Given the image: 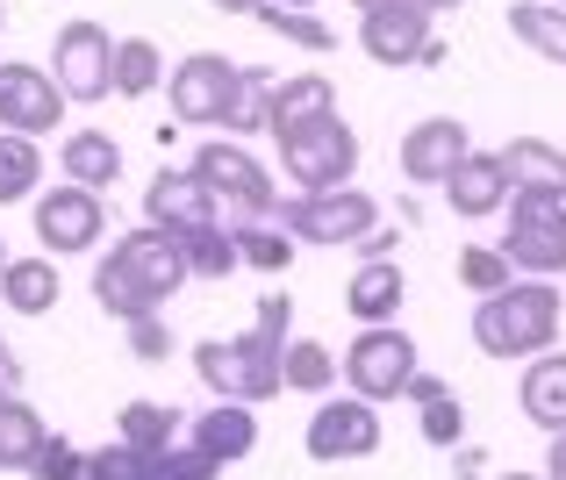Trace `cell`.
Instances as JSON below:
<instances>
[{
    "label": "cell",
    "mask_w": 566,
    "mask_h": 480,
    "mask_svg": "<svg viewBox=\"0 0 566 480\" xmlns=\"http://www.w3.org/2000/svg\"><path fill=\"white\" fill-rule=\"evenodd\" d=\"M287 337H294V302L287 294H259V323L244 337H208L193 344V373L216 401H273L287 387Z\"/></svg>",
    "instance_id": "obj_1"
},
{
    "label": "cell",
    "mask_w": 566,
    "mask_h": 480,
    "mask_svg": "<svg viewBox=\"0 0 566 480\" xmlns=\"http://www.w3.org/2000/svg\"><path fill=\"white\" fill-rule=\"evenodd\" d=\"M180 280H193V273H187L180 237L158 230V222H144V230H129L123 244L101 259V273H94V302L108 309V316L137 323V316H158V309L180 294Z\"/></svg>",
    "instance_id": "obj_2"
},
{
    "label": "cell",
    "mask_w": 566,
    "mask_h": 480,
    "mask_svg": "<svg viewBox=\"0 0 566 480\" xmlns=\"http://www.w3.org/2000/svg\"><path fill=\"white\" fill-rule=\"evenodd\" d=\"M265 65H222L216 51H193L172 72L166 101L180 129H265Z\"/></svg>",
    "instance_id": "obj_3"
},
{
    "label": "cell",
    "mask_w": 566,
    "mask_h": 480,
    "mask_svg": "<svg viewBox=\"0 0 566 480\" xmlns=\"http://www.w3.org/2000/svg\"><path fill=\"white\" fill-rule=\"evenodd\" d=\"M559 337V288L553 280H510L473 309V344L488 358H538Z\"/></svg>",
    "instance_id": "obj_4"
},
{
    "label": "cell",
    "mask_w": 566,
    "mask_h": 480,
    "mask_svg": "<svg viewBox=\"0 0 566 480\" xmlns=\"http://www.w3.org/2000/svg\"><path fill=\"white\" fill-rule=\"evenodd\" d=\"M187 173L201 179L208 201H216V216H230V222H265V216L280 208V194H273V179H265V165L251 158L244 144H230V137L201 144Z\"/></svg>",
    "instance_id": "obj_5"
},
{
    "label": "cell",
    "mask_w": 566,
    "mask_h": 480,
    "mask_svg": "<svg viewBox=\"0 0 566 480\" xmlns=\"http://www.w3.org/2000/svg\"><path fill=\"white\" fill-rule=\"evenodd\" d=\"M280 165H287V179L302 194H331V187H345V179L359 173V137H352L337 115H316V123H302V129L280 137Z\"/></svg>",
    "instance_id": "obj_6"
},
{
    "label": "cell",
    "mask_w": 566,
    "mask_h": 480,
    "mask_svg": "<svg viewBox=\"0 0 566 480\" xmlns=\"http://www.w3.org/2000/svg\"><path fill=\"white\" fill-rule=\"evenodd\" d=\"M502 251L531 280L566 273V201L559 194H510V237H502Z\"/></svg>",
    "instance_id": "obj_7"
},
{
    "label": "cell",
    "mask_w": 566,
    "mask_h": 480,
    "mask_svg": "<svg viewBox=\"0 0 566 480\" xmlns=\"http://www.w3.org/2000/svg\"><path fill=\"white\" fill-rule=\"evenodd\" d=\"M280 230H294L302 244H366L380 230V208L359 187H331V194H302L280 208Z\"/></svg>",
    "instance_id": "obj_8"
},
{
    "label": "cell",
    "mask_w": 566,
    "mask_h": 480,
    "mask_svg": "<svg viewBox=\"0 0 566 480\" xmlns=\"http://www.w3.org/2000/svg\"><path fill=\"white\" fill-rule=\"evenodd\" d=\"M345 380H352V395L359 401H395V395H409V380H416V344L401 337L395 323H380V330H359L352 337V352H345Z\"/></svg>",
    "instance_id": "obj_9"
},
{
    "label": "cell",
    "mask_w": 566,
    "mask_h": 480,
    "mask_svg": "<svg viewBox=\"0 0 566 480\" xmlns=\"http://www.w3.org/2000/svg\"><path fill=\"white\" fill-rule=\"evenodd\" d=\"M51 80L65 86V101H108L115 94V36L101 22H65L51 51Z\"/></svg>",
    "instance_id": "obj_10"
},
{
    "label": "cell",
    "mask_w": 566,
    "mask_h": 480,
    "mask_svg": "<svg viewBox=\"0 0 566 480\" xmlns=\"http://www.w3.org/2000/svg\"><path fill=\"white\" fill-rule=\"evenodd\" d=\"M308 459H323V467H337V459H374L380 452V416H374V401H359V395H337V401H323L316 416H308Z\"/></svg>",
    "instance_id": "obj_11"
},
{
    "label": "cell",
    "mask_w": 566,
    "mask_h": 480,
    "mask_svg": "<svg viewBox=\"0 0 566 480\" xmlns=\"http://www.w3.org/2000/svg\"><path fill=\"white\" fill-rule=\"evenodd\" d=\"M65 123V86L51 80L43 65H0V129L14 137H43V129Z\"/></svg>",
    "instance_id": "obj_12"
},
{
    "label": "cell",
    "mask_w": 566,
    "mask_h": 480,
    "mask_svg": "<svg viewBox=\"0 0 566 480\" xmlns=\"http://www.w3.org/2000/svg\"><path fill=\"white\" fill-rule=\"evenodd\" d=\"M101 230H108V208H101L94 187L65 179V187H51L36 201V244H51V251H94Z\"/></svg>",
    "instance_id": "obj_13"
},
{
    "label": "cell",
    "mask_w": 566,
    "mask_h": 480,
    "mask_svg": "<svg viewBox=\"0 0 566 480\" xmlns=\"http://www.w3.org/2000/svg\"><path fill=\"white\" fill-rule=\"evenodd\" d=\"M359 43L374 65H423L430 51V8H416V0H401V8H366L359 14Z\"/></svg>",
    "instance_id": "obj_14"
},
{
    "label": "cell",
    "mask_w": 566,
    "mask_h": 480,
    "mask_svg": "<svg viewBox=\"0 0 566 480\" xmlns=\"http://www.w3.org/2000/svg\"><path fill=\"white\" fill-rule=\"evenodd\" d=\"M459 158H473V137L452 115H430V123H416L401 137V179H416V187H444Z\"/></svg>",
    "instance_id": "obj_15"
},
{
    "label": "cell",
    "mask_w": 566,
    "mask_h": 480,
    "mask_svg": "<svg viewBox=\"0 0 566 480\" xmlns=\"http://www.w3.org/2000/svg\"><path fill=\"white\" fill-rule=\"evenodd\" d=\"M144 216H151L158 230H201V222H222L201 179H193V173H172V165H158V179L144 187Z\"/></svg>",
    "instance_id": "obj_16"
},
{
    "label": "cell",
    "mask_w": 566,
    "mask_h": 480,
    "mask_svg": "<svg viewBox=\"0 0 566 480\" xmlns=\"http://www.w3.org/2000/svg\"><path fill=\"white\" fill-rule=\"evenodd\" d=\"M316 115H337V86L323 72H294V80L265 86V137H287V129L316 123Z\"/></svg>",
    "instance_id": "obj_17"
},
{
    "label": "cell",
    "mask_w": 566,
    "mask_h": 480,
    "mask_svg": "<svg viewBox=\"0 0 566 480\" xmlns=\"http://www.w3.org/2000/svg\"><path fill=\"white\" fill-rule=\"evenodd\" d=\"M216 467H237V459L259 452V416H251V401H216L208 416H193V438Z\"/></svg>",
    "instance_id": "obj_18"
},
{
    "label": "cell",
    "mask_w": 566,
    "mask_h": 480,
    "mask_svg": "<svg viewBox=\"0 0 566 480\" xmlns=\"http://www.w3.org/2000/svg\"><path fill=\"white\" fill-rule=\"evenodd\" d=\"M444 201H452V216H495L502 201H510V173H502L495 152H473L452 165V179H444Z\"/></svg>",
    "instance_id": "obj_19"
},
{
    "label": "cell",
    "mask_w": 566,
    "mask_h": 480,
    "mask_svg": "<svg viewBox=\"0 0 566 480\" xmlns=\"http://www.w3.org/2000/svg\"><path fill=\"white\" fill-rule=\"evenodd\" d=\"M502 173H510V194H559L566 201V152H553L545 137H516L502 144Z\"/></svg>",
    "instance_id": "obj_20"
},
{
    "label": "cell",
    "mask_w": 566,
    "mask_h": 480,
    "mask_svg": "<svg viewBox=\"0 0 566 480\" xmlns=\"http://www.w3.org/2000/svg\"><path fill=\"white\" fill-rule=\"evenodd\" d=\"M401 294H409L401 265H395V259H366L359 273H352V288H345V309H352V316H359L366 330H380V323H395Z\"/></svg>",
    "instance_id": "obj_21"
},
{
    "label": "cell",
    "mask_w": 566,
    "mask_h": 480,
    "mask_svg": "<svg viewBox=\"0 0 566 480\" xmlns=\"http://www.w3.org/2000/svg\"><path fill=\"white\" fill-rule=\"evenodd\" d=\"M57 165H65L72 187H115L123 179V144L108 137V129H72L65 144H57Z\"/></svg>",
    "instance_id": "obj_22"
},
{
    "label": "cell",
    "mask_w": 566,
    "mask_h": 480,
    "mask_svg": "<svg viewBox=\"0 0 566 480\" xmlns=\"http://www.w3.org/2000/svg\"><path fill=\"white\" fill-rule=\"evenodd\" d=\"M43 438H51L43 416L29 409L8 380H0V473H29V467H36V452H43Z\"/></svg>",
    "instance_id": "obj_23"
},
{
    "label": "cell",
    "mask_w": 566,
    "mask_h": 480,
    "mask_svg": "<svg viewBox=\"0 0 566 480\" xmlns=\"http://www.w3.org/2000/svg\"><path fill=\"white\" fill-rule=\"evenodd\" d=\"M409 401L423 409V438L438 445V452H459V445H467V409H459V395L438 380V373H416Z\"/></svg>",
    "instance_id": "obj_24"
},
{
    "label": "cell",
    "mask_w": 566,
    "mask_h": 480,
    "mask_svg": "<svg viewBox=\"0 0 566 480\" xmlns=\"http://www.w3.org/2000/svg\"><path fill=\"white\" fill-rule=\"evenodd\" d=\"M524 416L538 430H553V438L566 430V358L559 352H538L524 366Z\"/></svg>",
    "instance_id": "obj_25"
},
{
    "label": "cell",
    "mask_w": 566,
    "mask_h": 480,
    "mask_svg": "<svg viewBox=\"0 0 566 480\" xmlns=\"http://www.w3.org/2000/svg\"><path fill=\"white\" fill-rule=\"evenodd\" d=\"M0 302H8L14 316H51V309H57V265L51 259H8V273H0Z\"/></svg>",
    "instance_id": "obj_26"
},
{
    "label": "cell",
    "mask_w": 566,
    "mask_h": 480,
    "mask_svg": "<svg viewBox=\"0 0 566 480\" xmlns=\"http://www.w3.org/2000/svg\"><path fill=\"white\" fill-rule=\"evenodd\" d=\"M180 237V251H187V273L193 280H230L237 265V237H230V222H201V230H172Z\"/></svg>",
    "instance_id": "obj_27"
},
{
    "label": "cell",
    "mask_w": 566,
    "mask_h": 480,
    "mask_svg": "<svg viewBox=\"0 0 566 480\" xmlns=\"http://www.w3.org/2000/svg\"><path fill=\"white\" fill-rule=\"evenodd\" d=\"M123 445L144 452V459L172 452V445H180V409H166V401H129L123 409Z\"/></svg>",
    "instance_id": "obj_28"
},
{
    "label": "cell",
    "mask_w": 566,
    "mask_h": 480,
    "mask_svg": "<svg viewBox=\"0 0 566 480\" xmlns=\"http://www.w3.org/2000/svg\"><path fill=\"white\" fill-rule=\"evenodd\" d=\"M510 29H516V36H524L538 58L566 65V8H559V0H516V8H510Z\"/></svg>",
    "instance_id": "obj_29"
},
{
    "label": "cell",
    "mask_w": 566,
    "mask_h": 480,
    "mask_svg": "<svg viewBox=\"0 0 566 480\" xmlns=\"http://www.w3.org/2000/svg\"><path fill=\"white\" fill-rule=\"evenodd\" d=\"M166 80V58H158V43L151 36H123L115 43V94H151V86Z\"/></svg>",
    "instance_id": "obj_30"
},
{
    "label": "cell",
    "mask_w": 566,
    "mask_h": 480,
    "mask_svg": "<svg viewBox=\"0 0 566 480\" xmlns=\"http://www.w3.org/2000/svg\"><path fill=\"white\" fill-rule=\"evenodd\" d=\"M230 237H237V259H244V265H259V273H287L294 230H273V222H230Z\"/></svg>",
    "instance_id": "obj_31"
},
{
    "label": "cell",
    "mask_w": 566,
    "mask_h": 480,
    "mask_svg": "<svg viewBox=\"0 0 566 480\" xmlns=\"http://www.w3.org/2000/svg\"><path fill=\"white\" fill-rule=\"evenodd\" d=\"M43 179V158H36V137H14V129H0V208L22 201L29 187Z\"/></svg>",
    "instance_id": "obj_32"
},
{
    "label": "cell",
    "mask_w": 566,
    "mask_h": 480,
    "mask_svg": "<svg viewBox=\"0 0 566 480\" xmlns=\"http://www.w3.org/2000/svg\"><path fill=\"white\" fill-rule=\"evenodd\" d=\"M510 280H516V265H510L502 244H467V251H459V288H467V294L488 302V294H502Z\"/></svg>",
    "instance_id": "obj_33"
},
{
    "label": "cell",
    "mask_w": 566,
    "mask_h": 480,
    "mask_svg": "<svg viewBox=\"0 0 566 480\" xmlns=\"http://www.w3.org/2000/svg\"><path fill=\"white\" fill-rule=\"evenodd\" d=\"M251 22H265V29H273V36L302 43V51H331V43H337V29H331V22H316V14H308V8H280V0H265V8L251 14Z\"/></svg>",
    "instance_id": "obj_34"
},
{
    "label": "cell",
    "mask_w": 566,
    "mask_h": 480,
    "mask_svg": "<svg viewBox=\"0 0 566 480\" xmlns=\"http://www.w3.org/2000/svg\"><path fill=\"white\" fill-rule=\"evenodd\" d=\"M287 387H302V395H323V387L337 380V358H331V344H316V337H287Z\"/></svg>",
    "instance_id": "obj_35"
},
{
    "label": "cell",
    "mask_w": 566,
    "mask_h": 480,
    "mask_svg": "<svg viewBox=\"0 0 566 480\" xmlns=\"http://www.w3.org/2000/svg\"><path fill=\"white\" fill-rule=\"evenodd\" d=\"M29 480H86V452L72 438H43L36 467H29Z\"/></svg>",
    "instance_id": "obj_36"
},
{
    "label": "cell",
    "mask_w": 566,
    "mask_h": 480,
    "mask_svg": "<svg viewBox=\"0 0 566 480\" xmlns=\"http://www.w3.org/2000/svg\"><path fill=\"white\" fill-rule=\"evenodd\" d=\"M222 467L201 452V445H172V452H158L151 459V480H216Z\"/></svg>",
    "instance_id": "obj_37"
},
{
    "label": "cell",
    "mask_w": 566,
    "mask_h": 480,
    "mask_svg": "<svg viewBox=\"0 0 566 480\" xmlns=\"http://www.w3.org/2000/svg\"><path fill=\"white\" fill-rule=\"evenodd\" d=\"M129 358L166 366V358H172V323L166 316H137V323H129Z\"/></svg>",
    "instance_id": "obj_38"
},
{
    "label": "cell",
    "mask_w": 566,
    "mask_h": 480,
    "mask_svg": "<svg viewBox=\"0 0 566 480\" xmlns=\"http://www.w3.org/2000/svg\"><path fill=\"white\" fill-rule=\"evenodd\" d=\"M545 480H566V430L553 438V452H545Z\"/></svg>",
    "instance_id": "obj_39"
},
{
    "label": "cell",
    "mask_w": 566,
    "mask_h": 480,
    "mask_svg": "<svg viewBox=\"0 0 566 480\" xmlns=\"http://www.w3.org/2000/svg\"><path fill=\"white\" fill-rule=\"evenodd\" d=\"M208 8H222V14H259L265 0H208Z\"/></svg>",
    "instance_id": "obj_40"
},
{
    "label": "cell",
    "mask_w": 566,
    "mask_h": 480,
    "mask_svg": "<svg viewBox=\"0 0 566 480\" xmlns=\"http://www.w3.org/2000/svg\"><path fill=\"white\" fill-rule=\"evenodd\" d=\"M0 380L14 387V358H8V337H0Z\"/></svg>",
    "instance_id": "obj_41"
},
{
    "label": "cell",
    "mask_w": 566,
    "mask_h": 480,
    "mask_svg": "<svg viewBox=\"0 0 566 480\" xmlns=\"http://www.w3.org/2000/svg\"><path fill=\"white\" fill-rule=\"evenodd\" d=\"M366 8H401V0H359V14H366ZM416 8H423V0H416Z\"/></svg>",
    "instance_id": "obj_42"
},
{
    "label": "cell",
    "mask_w": 566,
    "mask_h": 480,
    "mask_svg": "<svg viewBox=\"0 0 566 480\" xmlns=\"http://www.w3.org/2000/svg\"><path fill=\"white\" fill-rule=\"evenodd\" d=\"M423 8H430V14H452V8H459V0H423Z\"/></svg>",
    "instance_id": "obj_43"
},
{
    "label": "cell",
    "mask_w": 566,
    "mask_h": 480,
    "mask_svg": "<svg viewBox=\"0 0 566 480\" xmlns=\"http://www.w3.org/2000/svg\"><path fill=\"white\" fill-rule=\"evenodd\" d=\"M280 8H316V0H280Z\"/></svg>",
    "instance_id": "obj_44"
},
{
    "label": "cell",
    "mask_w": 566,
    "mask_h": 480,
    "mask_svg": "<svg viewBox=\"0 0 566 480\" xmlns=\"http://www.w3.org/2000/svg\"><path fill=\"white\" fill-rule=\"evenodd\" d=\"M502 480H538V473H502Z\"/></svg>",
    "instance_id": "obj_45"
},
{
    "label": "cell",
    "mask_w": 566,
    "mask_h": 480,
    "mask_svg": "<svg viewBox=\"0 0 566 480\" xmlns=\"http://www.w3.org/2000/svg\"><path fill=\"white\" fill-rule=\"evenodd\" d=\"M0 273H8V259H0Z\"/></svg>",
    "instance_id": "obj_46"
},
{
    "label": "cell",
    "mask_w": 566,
    "mask_h": 480,
    "mask_svg": "<svg viewBox=\"0 0 566 480\" xmlns=\"http://www.w3.org/2000/svg\"><path fill=\"white\" fill-rule=\"evenodd\" d=\"M0 22H8V8H0Z\"/></svg>",
    "instance_id": "obj_47"
},
{
    "label": "cell",
    "mask_w": 566,
    "mask_h": 480,
    "mask_svg": "<svg viewBox=\"0 0 566 480\" xmlns=\"http://www.w3.org/2000/svg\"><path fill=\"white\" fill-rule=\"evenodd\" d=\"M559 8H566V0H559Z\"/></svg>",
    "instance_id": "obj_48"
}]
</instances>
